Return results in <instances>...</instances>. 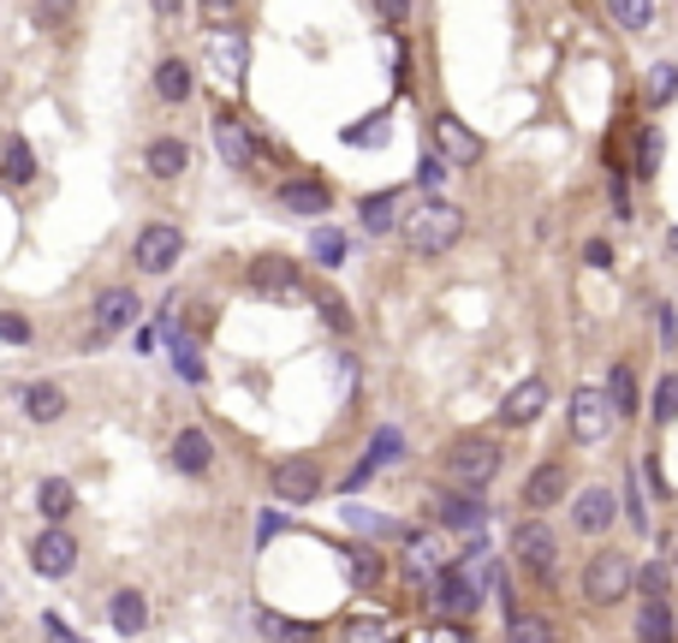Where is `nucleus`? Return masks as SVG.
Returning <instances> with one entry per match:
<instances>
[{
	"mask_svg": "<svg viewBox=\"0 0 678 643\" xmlns=\"http://www.w3.org/2000/svg\"><path fill=\"white\" fill-rule=\"evenodd\" d=\"M459 239H464V209H452V203H440V197H423L417 209H405V244L417 257H440Z\"/></svg>",
	"mask_w": 678,
	"mask_h": 643,
	"instance_id": "1",
	"label": "nucleus"
},
{
	"mask_svg": "<svg viewBox=\"0 0 678 643\" xmlns=\"http://www.w3.org/2000/svg\"><path fill=\"white\" fill-rule=\"evenodd\" d=\"M631 584H637V566H631V554H619V548L589 554V566H583V602L613 608V602H625V596H631Z\"/></svg>",
	"mask_w": 678,
	"mask_h": 643,
	"instance_id": "2",
	"label": "nucleus"
},
{
	"mask_svg": "<svg viewBox=\"0 0 678 643\" xmlns=\"http://www.w3.org/2000/svg\"><path fill=\"white\" fill-rule=\"evenodd\" d=\"M447 477L459 482V494H477L500 477V447L489 435H464V442L447 447Z\"/></svg>",
	"mask_w": 678,
	"mask_h": 643,
	"instance_id": "3",
	"label": "nucleus"
},
{
	"mask_svg": "<svg viewBox=\"0 0 678 643\" xmlns=\"http://www.w3.org/2000/svg\"><path fill=\"white\" fill-rule=\"evenodd\" d=\"M269 482H274V501H286V506H309L321 489H328V471H321V459L298 453V459H280Z\"/></svg>",
	"mask_w": 678,
	"mask_h": 643,
	"instance_id": "4",
	"label": "nucleus"
},
{
	"mask_svg": "<svg viewBox=\"0 0 678 643\" xmlns=\"http://www.w3.org/2000/svg\"><path fill=\"white\" fill-rule=\"evenodd\" d=\"M613 400H608V388H578L571 393V442H583V447H601L608 442V429H613Z\"/></svg>",
	"mask_w": 678,
	"mask_h": 643,
	"instance_id": "5",
	"label": "nucleus"
},
{
	"mask_svg": "<svg viewBox=\"0 0 678 643\" xmlns=\"http://www.w3.org/2000/svg\"><path fill=\"white\" fill-rule=\"evenodd\" d=\"M138 269L143 274H167V269H179V257H185V232H179V221H150L138 232Z\"/></svg>",
	"mask_w": 678,
	"mask_h": 643,
	"instance_id": "6",
	"label": "nucleus"
},
{
	"mask_svg": "<svg viewBox=\"0 0 678 643\" xmlns=\"http://www.w3.org/2000/svg\"><path fill=\"white\" fill-rule=\"evenodd\" d=\"M512 554H518V566L529 578H542V584H548L554 566H559V543H554V531L542 519H524L518 531H512Z\"/></svg>",
	"mask_w": 678,
	"mask_h": 643,
	"instance_id": "7",
	"label": "nucleus"
},
{
	"mask_svg": "<svg viewBox=\"0 0 678 643\" xmlns=\"http://www.w3.org/2000/svg\"><path fill=\"white\" fill-rule=\"evenodd\" d=\"M209 138H215V155L227 161L232 173H250V167H256V138H250V126L239 120V113L220 108L215 120H209Z\"/></svg>",
	"mask_w": 678,
	"mask_h": 643,
	"instance_id": "8",
	"label": "nucleus"
},
{
	"mask_svg": "<svg viewBox=\"0 0 678 643\" xmlns=\"http://www.w3.org/2000/svg\"><path fill=\"white\" fill-rule=\"evenodd\" d=\"M429 138H435V155L447 161V167H470V161L482 155V138L459 120V113H435V120H429Z\"/></svg>",
	"mask_w": 678,
	"mask_h": 643,
	"instance_id": "9",
	"label": "nucleus"
},
{
	"mask_svg": "<svg viewBox=\"0 0 678 643\" xmlns=\"http://www.w3.org/2000/svg\"><path fill=\"white\" fill-rule=\"evenodd\" d=\"M138 292L131 286H101L96 292V304H90V316H96V340H108V334H120V328H131L138 322Z\"/></svg>",
	"mask_w": 678,
	"mask_h": 643,
	"instance_id": "10",
	"label": "nucleus"
},
{
	"mask_svg": "<svg viewBox=\"0 0 678 643\" xmlns=\"http://www.w3.org/2000/svg\"><path fill=\"white\" fill-rule=\"evenodd\" d=\"M31 566L42 578H66L72 566H78V536L72 531H42L31 543Z\"/></svg>",
	"mask_w": 678,
	"mask_h": 643,
	"instance_id": "11",
	"label": "nucleus"
},
{
	"mask_svg": "<svg viewBox=\"0 0 678 643\" xmlns=\"http://www.w3.org/2000/svg\"><path fill=\"white\" fill-rule=\"evenodd\" d=\"M542 412H548V382H542V375H529V382H518L500 400V423H506V429H524V423H536Z\"/></svg>",
	"mask_w": 678,
	"mask_h": 643,
	"instance_id": "12",
	"label": "nucleus"
},
{
	"mask_svg": "<svg viewBox=\"0 0 678 643\" xmlns=\"http://www.w3.org/2000/svg\"><path fill=\"white\" fill-rule=\"evenodd\" d=\"M566 489H571L566 465L548 459V465H536V471H529V482H524V506H529V513H548V506L566 501Z\"/></svg>",
	"mask_w": 678,
	"mask_h": 643,
	"instance_id": "13",
	"label": "nucleus"
},
{
	"mask_svg": "<svg viewBox=\"0 0 678 643\" xmlns=\"http://www.w3.org/2000/svg\"><path fill=\"white\" fill-rule=\"evenodd\" d=\"M250 286H256L262 298H292V292H298V262L292 257H256L250 262Z\"/></svg>",
	"mask_w": 678,
	"mask_h": 643,
	"instance_id": "14",
	"label": "nucleus"
},
{
	"mask_svg": "<svg viewBox=\"0 0 678 643\" xmlns=\"http://www.w3.org/2000/svg\"><path fill=\"white\" fill-rule=\"evenodd\" d=\"M274 197H280V209H292V215H316V221L333 209V192H328L321 179H286Z\"/></svg>",
	"mask_w": 678,
	"mask_h": 643,
	"instance_id": "15",
	"label": "nucleus"
},
{
	"mask_svg": "<svg viewBox=\"0 0 678 643\" xmlns=\"http://www.w3.org/2000/svg\"><path fill=\"white\" fill-rule=\"evenodd\" d=\"M167 459L179 465L185 477H209V465H215V442L203 429H179L173 435V447H167Z\"/></svg>",
	"mask_w": 678,
	"mask_h": 643,
	"instance_id": "16",
	"label": "nucleus"
},
{
	"mask_svg": "<svg viewBox=\"0 0 678 643\" xmlns=\"http://www.w3.org/2000/svg\"><path fill=\"white\" fill-rule=\"evenodd\" d=\"M613 519H619L613 489H583V494H578V506H571V524H578L583 536H601Z\"/></svg>",
	"mask_w": 678,
	"mask_h": 643,
	"instance_id": "17",
	"label": "nucleus"
},
{
	"mask_svg": "<svg viewBox=\"0 0 678 643\" xmlns=\"http://www.w3.org/2000/svg\"><path fill=\"white\" fill-rule=\"evenodd\" d=\"M209 61H215L220 78L244 84V66H250V42H244V31H215V36H209Z\"/></svg>",
	"mask_w": 678,
	"mask_h": 643,
	"instance_id": "18",
	"label": "nucleus"
},
{
	"mask_svg": "<svg viewBox=\"0 0 678 643\" xmlns=\"http://www.w3.org/2000/svg\"><path fill=\"white\" fill-rule=\"evenodd\" d=\"M143 167H150V179H179V173H190L185 138H155L150 150H143Z\"/></svg>",
	"mask_w": 678,
	"mask_h": 643,
	"instance_id": "19",
	"label": "nucleus"
},
{
	"mask_svg": "<svg viewBox=\"0 0 678 643\" xmlns=\"http://www.w3.org/2000/svg\"><path fill=\"white\" fill-rule=\"evenodd\" d=\"M358 221H363V232H393V227H405V215H400V192H375V197H363V203H358Z\"/></svg>",
	"mask_w": 678,
	"mask_h": 643,
	"instance_id": "20",
	"label": "nucleus"
},
{
	"mask_svg": "<svg viewBox=\"0 0 678 643\" xmlns=\"http://www.w3.org/2000/svg\"><path fill=\"white\" fill-rule=\"evenodd\" d=\"M108 620H113V632H120V637H138L143 625H150V602H143L138 590H120L108 602Z\"/></svg>",
	"mask_w": 678,
	"mask_h": 643,
	"instance_id": "21",
	"label": "nucleus"
},
{
	"mask_svg": "<svg viewBox=\"0 0 678 643\" xmlns=\"http://www.w3.org/2000/svg\"><path fill=\"white\" fill-rule=\"evenodd\" d=\"M440 524H447V531H477L482 519H489V506L477 501V494H440Z\"/></svg>",
	"mask_w": 678,
	"mask_h": 643,
	"instance_id": "22",
	"label": "nucleus"
},
{
	"mask_svg": "<svg viewBox=\"0 0 678 643\" xmlns=\"http://www.w3.org/2000/svg\"><path fill=\"white\" fill-rule=\"evenodd\" d=\"M24 417L31 423H61L66 417V393L54 382H31L24 388Z\"/></svg>",
	"mask_w": 678,
	"mask_h": 643,
	"instance_id": "23",
	"label": "nucleus"
},
{
	"mask_svg": "<svg viewBox=\"0 0 678 643\" xmlns=\"http://www.w3.org/2000/svg\"><path fill=\"white\" fill-rule=\"evenodd\" d=\"M72 506H78V494H72V482H66V477H48V482H42V489H36V513L48 519L54 531H61V524H66V513H72Z\"/></svg>",
	"mask_w": 678,
	"mask_h": 643,
	"instance_id": "24",
	"label": "nucleus"
},
{
	"mask_svg": "<svg viewBox=\"0 0 678 643\" xmlns=\"http://www.w3.org/2000/svg\"><path fill=\"white\" fill-rule=\"evenodd\" d=\"M0 179L7 185H31L36 179V150L24 138H7V150H0Z\"/></svg>",
	"mask_w": 678,
	"mask_h": 643,
	"instance_id": "25",
	"label": "nucleus"
},
{
	"mask_svg": "<svg viewBox=\"0 0 678 643\" xmlns=\"http://www.w3.org/2000/svg\"><path fill=\"white\" fill-rule=\"evenodd\" d=\"M190 90H197V78H190L185 61H161V66H155V96H161V101H185Z\"/></svg>",
	"mask_w": 678,
	"mask_h": 643,
	"instance_id": "26",
	"label": "nucleus"
},
{
	"mask_svg": "<svg viewBox=\"0 0 678 643\" xmlns=\"http://www.w3.org/2000/svg\"><path fill=\"white\" fill-rule=\"evenodd\" d=\"M637 643H672V608L667 602L637 608Z\"/></svg>",
	"mask_w": 678,
	"mask_h": 643,
	"instance_id": "27",
	"label": "nucleus"
},
{
	"mask_svg": "<svg viewBox=\"0 0 678 643\" xmlns=\"http://www.w3.org/2000/svg\"><path fill=\"white\" fill-rule=\"evenodd\" d=\"M262 637H269V643H316L321 632H316V625H304V620H286V613H262Z\"/></svg>",
	"mask_w": 678,
	"mask_h": 643,
	"instance_id": "28",
	"label": "nucleus"
},
{
	"mask_svg": "<svg viewBox=\"0 0 678 643\" xmlns=\"http://www.w3.org/2000/svg\"><path fill=\"white\" fill-rule=\"evenodd\" d=\"M506 643H559V632L542 613H506Z\"/></svg>",
	"mask_w": 678,
	"mask_h": 643,
	"instance_id": "29",
	"label": "nucleus"
},
{
	"mask_svg": "<svg viewBox=\"0 0 678 643\" xmlns=\"http://www.w3.org/2000/svg\"><path fill=\"white\" fill-rule=\"evenodd\" d=\"M672 96H678V66H672V61L648 66V78H643V101H648V108H667Z\"/></svg>",
	"mask_w": 678,
	"mask_h": 643,
	"instance_id": "30",
	"label": "nucleus"
},
{
	"mask_svg": "<svg viewBox=\"0 0 678 643\" xmlns=\"http://www.w3.org/2000/svg\"><path fill=\"white\" fill-rule=\"evenodd\" d=\"M608 400H613V412H619V417L637 412V375H631V363H613V375H608Z\"/></svg>",
	"mask_w": 678,
	"mask_h": 643,
	"instance_id": "31",
	"label": "nucleus"
},
{
	"mask_svg": "<svg viewBox=\"0 0 678 643\" xmlns=\"http://www.w3.org/2000/svg\"><path fill=\"white\" fill-rule=\"evenodd\" d=\"M608 19L619 31H648V24H655V7H648V0H613Z\"/></svg>",
	"mask_w": 678,
	"mask_h": 643,
	"instance_id": "32",
	"label": "nucleus"
},
{
	"mask_svg": "<svg viewBox=\"0 0 678 643\" xmlns=\"http://www.w3.org/2000/svg\"><path fill=\"white\" fill-rule=\"evenodd\" d=\"M339 138H346L351 150H363V143H370V150H381V143H387V113H375V120H358V126H346V131H339Z\"/></svg>",
	"mask_w": 678,
	"mask_h": 643,
	"instance_id": "33",
	"label": "nucleus"
},
{
	"mask_svg": "<svg viewBox=\"0 0 678 643\" xmlns=\"http://www.w3.org/2000/svg\"><path fill=\"white\" fill-rule=\"evenodd\" d=\"M667 584H672V566H667V560H648L643 573H637L643 602H667Z\"/></svg>",
	"mask_w": 678,
	"mask_h": 643,
	"instance_id": "34",
	"label": "nucleus"
},
{
	"mask_svg": "<svg viewBox=\"0 0 678 643\" xmlns=\"http://www.w3.org/2000/svg\"><path fill=\"white\" fill-rule=\"evenodd\" d=\"M309 257H316L321 269H333V262L346 257V239H339L333 227H316V232H309Z\"/></svg>",
	"mask_w": 678,
	"mask_h": 643,
	"instance_id": "35",
	"label": "nucleus"
},
{
	"mask_svg": "<svg viewBox=\"0 0 678 643\" xmlns=\"http://www.w3.org/2000/svg\"><path fill=\"white\" fill-rule=\"evenodd\" d=\"M316 316L328 322L333 334H351V310H346V298H333V292H316Z\"/></svg>",
	"mask_w": 678,
	"mask_h": 643,
	"instance_id": "36",
	"label": "nucleus"
},
{
	"mask_svg": "<svg viewBox=\"0 0 678 643\" xmlns=\"http://www.w3.org/2000/svg\"><path fill=\"white\" fill-rule=\"evenodd\" d=\"M339 643H393V632H387V620H351L339 632Z\"/></svg>",
	"mask_w": 678,
	"mask_h": 643,
	"instance_id": "37",
	"label": "nucleus"
},
{
	"mask_svg": "<svg viewBox=\"0 0 678 643\" xmlns=\"http://www.w3.org/2000/svg\"><path fill=\"white\" fill-rule=\"evenodd\" d=\"M678 417V375H660L655 388V423H672Z\"/></svg>",
	"mask_w": 678,
	"mask_h": 643,
	"instance_id": "38",
	"label": "nucleus"
},
{
	"mask_svg": "<svg viewBox=\"0 0 678 643\" xmlns=\"http://www.w3.org/2000/svg\"><path fill=\"white\" fill-rule=\"evenodd\" d=\"M173 363H179V375H185V382H203V358H197V346L179 340V334H173Z\"/></svg>",
	"mask_w": 678,
	"mask_h": 643,
	"instance_id": "39",
	"label": "nucleus"
},
{
	"mask_svg": "<svg viewBox=\"0 0 678 643\" xmlns=\"http://www.w3.org/2000/svg\"><path fill=\"white\" fill-rule=\"evenodd\" d=\"M400 453H405L400 429H381V435H375V447L363 453V459H370V465H393V459H400Z\"/></svg>",
	"mask_w": 678,
	"mask_h": 643,
	"instance_id": "40",
	"label": "nucleus"
},
{
	"mask_svg": "<svg viewBox=\"0 0 678 643\" xmlns=\"http://www.w3.org/2000/svg\"><path fill=\"white\" fill-rule=\"evenodd\" d=\"M655 167H660V131L648 126L643 143H637V173H643V179H655Z\"/></svg>",
	"mask_w": 678,
	"mask_h": 643,
	"instance_id": "41",
	"label": "nucleus"
},
{
	"mask_svg": "<svg viewBox=\"0 0 678 643\" xmlns=\"http://www.w3.org/2000/svg\"><path fill=\"white\" fill-rule=\"evenodd\" d=\"M417 185L435 197L440 185H447V161H440V155H423V161H417Z\"/></svg>",
	"mask_w": 678,
	"mask_h": 643,
	"instance_id": "42",
	"label": "nucleus"
},
{
	"mask_svg": "<svg viewBox=\"0 0 678 643\" xmlns=\"http://www.w3.org/2000/svg\"><path fill=\"white\" fill-rule=\"evenodd\" d=\"M0 340H7V346H31V322L12 316V310H0Z\"/></svg>",
	"mask_w": 678,
	"mask_h": 643,
	"instance_id": "43",
	"label": "nucleus"
},
{
	"mask_svg": "<svg viewBox=\"0 0 678 643\" xmlns=\"http://www.w3.org/2000/svg\"><path fill=\"white\" fill-rule=\"evenodd\" d=\"M346 519H351V524H358V531H370V536H387V531H393V524H387V519H375V513H363V506H346Z\"/></svg>",
	"mask_w": 678,
	"mask_h": 643,
	"instance_id": "44",
	"label": "nucleus"
},
{
	"mask_svg": "<svg viewBox=\"0 0 678 643\" xmlns=\"http://www.w3.org/2000/svg\"><path fill=\"white\" fill-rule=\"evenodd\" d=\"M370 19H381V24H405L411 7H400V0H381V7H370Z\"/></svg>",
	"mask_w": 678,
	"mask_h": 643,
	"instance_id": "45",
	"label": "nucleus"
},
{
	"mask_svg": "<svg viewBox=\"0 0 678 643\" xmlns=\"http://www.w3.org/2000/svg\"><path fill=\"white\" fill-rule=\"evenodd\" d=\"M625 513H631V524H637V531H648V513H643V494H637V482H631V489H625Z\"/></svg>",
	"mask_w": 678,
	"mask_h": 643,
	"instance_id": "46",
	"label": "nucleus"
},
{
	"mask_svg": "<svg viewBox=\"0 0 678 643\" xmlns=\"http://www.w3.org/2000/svg\"><path fill=\"white\" fill-rule=\"evenodd\" d=\"M583 257L595 262V269H608V262H613V244H608V239H589V244H583Z\"/></svg>",
	"mask_w": 678,
	"mask_h": 643,
	"instance_id": "47",
	"label": "nucleus"
},
{
	"mask_svg": "<svg viewBox=\"0 0 678 643\" xmlns=\"http://www.w3.org/2000/svg\"><path fill=\"white\" fill-rule=\"evenodd\" d=\"M351 573H358V578H381V560H375V554H351Z\"/></svg>",
	"mask_w": 678,
	"mask_h": 643,
	"instance_id": "48",
	"label": "nucleus"
},
{
	"mask_svg": "<svg viewBox=\"0 0 678 643\" xmlns=\"http://www.w3.org/2000/svg\"><path fill=\"white\" fill-rule=\"evenodd\" d=\"M31 19H36V24H66V19H72V7H36Z\"/></svg>",
	"mask_w": 678,
	"mask_h": 643,
	"instance_id": "49",
	"label": "nucleus"
},
{
	"mask_svg": "<svg viewBox=\"0 0 678 643\" xmlns=\"http://www.w3.org/2000/svg\"><path fill=\"white\" fill-rule=\"evenodd\" d=\"M435 643H477V637H470V632H459V625H440V632H435Z\"/></svg>",
	"mask_w": 678,
	"mask_h": 643,
	"instance_id": "50",
	"label": "nucleus"
},
{
	"mask_svg": "<svg viewBox=\"0 0 678 643\" xmlns=\"http://www.w3.org/2000/svg\"><path fill=\"white\" fill-rule=\"evenodd\" d=\"M660 340H667V346L678 340V322H672V310H667V304H660Z\"/></svg>",
	"mask_w": 678,
	"mask_h": 643,
	"instance_id": "51",
	"label": "nucleus"
},
{
	"mask_svg": "<svg viewBox=\"0 0 678 643\" xmlns=\"http://www.w3.org/2000/svg\"><path fill=\"white\" fill-rule=\"evenodd\" d=\"M370 477H375V465H370V459H363V465H358V471H351V477H346V489H363V482H370Z\"/></svg>",
	"mask_w": 678,
	"mask_h": 643,
	"instance_id": "52",
	"label": "nucleus"
},
{
	"mask_svg": "<svg viewBox=\"0 0 678 643\" xmlns=\"http://www.w3.org/2000/svg\"><path fill=\"white\" fill-rule=\"evenodd\" d=\"M667 244H672V251H678V232H667Z\"/></svg>",
	"mask_w": 678,
	"mask_h": 643,
	"instance_id": "53",
	"label": "nucleus"
},
{
	"mask_svg": "<svg viewBox=\"0 0 678 643\" xmlns=\"http://www.w3.org/2000/svg\"><path fill=\"white\" fill-rule=\"evenodd\" d=\"M672 573H678V548H672Z\"/></svg>",
	"mask_w": 678,
	"mask_h": 643,
	"instance_id": "54",
	"label": "nucleus"
}]
</instances>
